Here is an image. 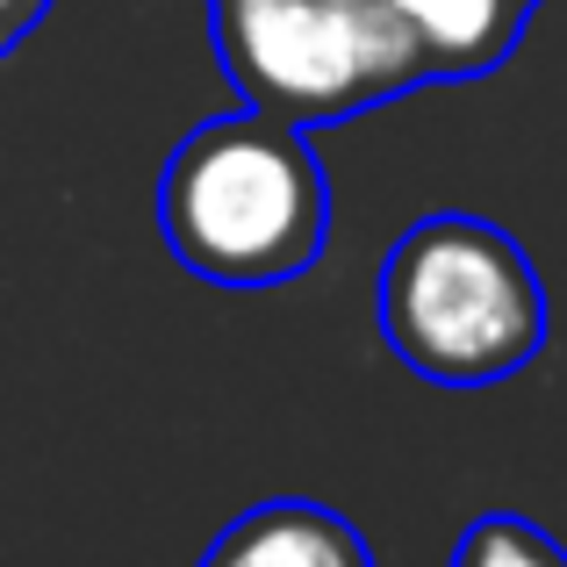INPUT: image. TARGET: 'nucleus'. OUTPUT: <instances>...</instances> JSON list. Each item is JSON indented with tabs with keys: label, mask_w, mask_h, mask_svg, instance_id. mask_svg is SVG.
<instances>
[{
	"label": "nucleus",
	"mask_w": 567,
	"mask_h": 567,
	"mask_svg": "<svg viewBox=\"0 0 567 567\" xmlns=\"http://www.w3.org/2000/svg\"><path fill=\"white\" fill-rule=\"evenodd\" d=\"M202 567H374V546L352 532V517L323 511V503L274 496L230 517Z\"/></svg>",
	"instance_id": "20e7f679"
},
{
	"label": "nucleus",
	"mask_w": 567,
	"mask_h": 567,
	"mask_svg": "<svg viewBox=\"0 0 567 567\" xmlns=\"http://www.w3.org/2000/svg\"><path fill=\"white\" fill-rule=\"evenodd\" d=\"M402 22L424 43L431 80H474V72H496L517 51L532 8L525 0H395Z\"/></svg>",
	"instance_id": "39448f33"
},
{
	"label": "nucleus",
	"mask_w": 567,
	"mask_h": 567,
	"mask_svg": "<svg viewBox=\"0 0 567 567\" xmlns=\"http://www.w3.org/2000/svg\"><path fill=\"white\" fill-rule=\"evenodd\" d=\"M51 14V0H0V58L8 51H22L29 43V29Z\"/></svg>",
	"instance_id": "0eeeda50"
},
{
	"label": "nucleus",
	"mask_w": 567,
	"mask_h": 567,
	"mask_svg": "<svg viewBox=\"0 0 567 567\" xmlns=\"http://www.w3.org/2000/svg\"><path fill=\"white\" fill-rule=\"evenodd\" d=\"M158 237L208 288L302 280L331 237V181L309 130L259 109L187 130L158 173Z\"/></svg>",
	"instance_id": "f257e3e1"
},
{
	"label": "nucleus",
	"mask_w": 567,
	"mask_h": 567,
	"mask_svg": "<svg viewBox=\"0 0 567 567\" xmlns=\"http://www.w3.org/2000/svg\"><path fill=\"white\" fill-rule=\"evenodd\" d=\"M453 567H567V546L517 511H488L460 532Z\"/></svg>",
	"instance_id": "423d86ee"
},
{
	"label": "nucleus",
	"mask_w": 567,
	"mask_h": 567,
	"mask_svg": "<svg viewBox=\"0 0 567 567\" xmlns=\"http://www.w3.org/2000/svg\"><path fill=\"white\" fill-rule=\"evenodd\" d=\"M525 8H539V0H525Z\"/></svg>",
	"instance_id": "6e6552de"
},
{
	"label": "nucleus",
	"mask_w": 567,
	"mask_h": 567,
	"mask_svg": "<svg viewBox=\"0 0 567 567\" xmlns=\"http://www.w3.org/2000/svg\"><path fill=\"white\" fill-rule=\"evenodd\" d=\"M237 101L295 130L346 123L431 80L395 0H208Z\"/></svg>",
	"instance_id": "7ed1b4c3"
},
{
	"label": "nucleus",
	"mask_w": 567,
	"mask_h": 567,
	"mask_svg": "<svg viewBox=\"0 0 567 567\" xmlns=\"http://www.w3.org/2000/svg\"><path fill=\"white\" fill-rule=\"evenodd\" d=\"M374 309L388 352L439 388H496L546 346V288L525 245L460 208H439L395 237Z\"/></svg>",
	"instance_id": "f03ea898"
}]
</instances>
